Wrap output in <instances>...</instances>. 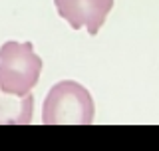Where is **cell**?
<instances>
[{
  "label": "cell",
  "mask_w": 159,
  "mask_h": 151,
  "mask_svg": "<svg viewBox=\"0 0 159 151\" xmlns=\"http://www.w3.org/2000/svg\"><path fill=\"white\" fill-rule=\"evenodd\" d=\"M42 58L34 52L32 42L8 40L0 46V88L12 95H26L36 88Z\"/></svg>",
  "instance_id": "cell-1"
},
{
  "label": "cell",
  "mask_w": 159,
  "mask_h": 151,
  "mask_svg": "<svg viewBox=\"0 0 159 151\" xmlns=\"http://www.w3.org/2000/svg\"><path fill=\"white\" fill-rule=\"evenodd\" d=\"M93 121V99L82 84L64 80L50 88L44 99L42 123H92Z\"/></svg>",
  "instance_id": "cell-2"
},
{
  "label": "cell",
  "mask_w": 159,
  "mask_h": 151,
  "mask_svg": "<svg viewBox=\"0 0 159 151\" xmlns=\"http://www.w3.org/2000/svg\"><path fill=\"white\" fill-rule=\"evenodd\" d=\"M60 18L74 30L88 28L89 36H96L113 8V0H54Z\"/></svg>",
  "instance_id": "cell-3"
},
{
  "label": "cell",
  "mask_w": 159,
  "mask_h": 151,
  "mask_svg": "<svg viewBox=\"0 0 159 151\" xmlns=\"http://www.w3.org/2000/svg\"><path fill=\"white\" fill-rule=\"evenodd\" d=\"M34 115V95H12L0 88V123H30Z\"/></svg>",
  "instance_id": "cell-4"
}]
</instances>
